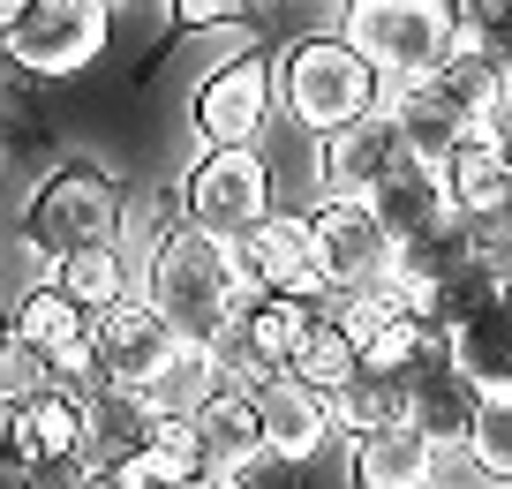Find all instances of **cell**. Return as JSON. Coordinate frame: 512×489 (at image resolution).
<instances>
[{
  "mask_svg": "<svg viewBox=\"0 0 512 489\" xmlns=\"http://www.w3.org/2000/svg\"><path fill=\"white\" fill-rule=\"evenodd\" d=\"M16 339V301H0V347Z\"/></svg>",
  "mask_w": 512,
  "mask_h": 489,
  "instance_id": "obj_32",
  "label": "cell"
},
{
  "mask_svg": "<svg viewBox=\"0 0 512 489\" xmlns=\"http://www.w3.org/2000/svg\"><path fill=\"white\" fill-rule=\"evenodd\" d=\"M0 166H8V143H0Z\"/></svg>",
  "mask_w": 512,
  "mask_h": 489,
  "instance_id": "obj_35",
  "label": "cell"
},
{
  "mask_svg": "<svg viewBox=\"0 0 512 489\" xmlns=\"http://www.w3.org/2000/svg\"><path fill=\"white\" fill-rule=\"evenodd\" d=\"M437 91H445L475 128H505V113H512V76L490 61V53H452V61L437 68Z\"/></svg>",
  "mask_w": 512,
  "mask_h": 489,
  "instance_id": "obj_23",
  "label": "cell"
},
{
  "mask_svg": "<svg viewBox=\"0 0 512 489\" xmlns=\"http://www.w3.org/2000/svg\"><path fill=\"white\" fill-rule=\"evenodd\" d=\"M189 414H196V429H204V444H211V467H241V474L272 467V437H264L256 392H241V384H211Z\"/></svg>",
  "mask_w": 512,
  "mask_h": 489,
  "instance_id": "obj_17",
  "label": "cell"
},
{
  "mask_svg": "<svg viewBox=\"0 0 512 489\" xmlns=\"http://www.w3.org/2000/svg\"><path fill=\"white\" fill-rule=\"evenodd\" d=\"M83 332H91V309H83V301L68 294L61 279H38L31 294H16V339H31V347L61 354L68 339H83Z\"/></svg>",
  "mask_w": 512,
  "mask_h": 489,
  "instance_id": "obj_25",
  "label": "cell"
},
{
  "mask_svg": "<svg viewBox=\"0 0 512 489\" xmlns=\"http://www.w3.org/2000/svg\"><path fill=\"white\" fill-rule=\"evenodd\" d=\"M452 204L460 219H490V211H512V136L505 128H467V143L445 166Z\"/></svg>",
  "mask_w": 512,
  "mask_h": 489,
  "instance_id": "obj_18",
  "label": "cell"
},
{
  "mask_svg": "<svg viewBox=\"0 0 512 489\" xmlns=\"http://www.w3.org/2000/svg\"><path fill=\"white\" fill-rule=\"evenodd\" d=\"M8 16H16V0H0V38H8Z\"/></svg>",
  "mask_w": 512,
  "mask_h": 489,
  "instance_id": "obj_33",
  "label": "cell"
},
{
  "mask_svg": "<svg viewBox=\"0 0 512 489\" xmlns=\"http://www.w3.org/2000/svg\"><path fill=\"white\" fill-rule=\"evenodd\" d=\"M91 332H98V362H106V377L128 384V392H151V399H159V384L174 377V362L189 354V347H181V332L144 301V286H136L121 309L91 316Z\"/></svg>",
  "mask_w": 512,
  "mask_h": 489,
  "instance_id": "obj_10",
  "label": "cell"
},
{
  "mask_svg": "<svg viewBox=\"0 0 512 489\" xmlns=\"http://www.w3.org/2000/svg\"><path fill=\"white\" fill-rule=\"evenodd\" d=\"M475 414H482V392L460 377V362H445V369H430V377L415 384V422L430 429L437 444H445L452 459L467 452V429H475Z\"/></svg>",
  "mask_w": 512,
  "mask_h": 489,
  "instance_id": "obj_22",
  "label": "cell"
},
{
  "mask_svg": "<svg viewBox=\"0 0 512 489\" xmlns=\"http://www.w3.org/2000/svg\"><path fill=\"white\" fill-rule=\"evenodd\" d=\"M339 31L384 68V83L437 76L452 61V0H339Z\"/></svg>",
  "mask_w": 512,
  "mask_h": 489,
  "instance_id": "obj_5",
  "label": "cell"
},
{
  "mask_svg": "<svg viewBox=\"0 0 512 489\" xmlns=\"http://www.w3.org/2000/svg\"><path fill=\"white\" fill-rule=\"evenodd\" d=\"M309 234H317V271L339 294H369L400 271V234L384 226L369 196H317L309 204Z\"/></svg>",
  "mask_w": 512,
  "mask_h": 489,
  "instance_id": "obj_8",
  "label": "cell"
},
{
  "mask_svg": "<svg viewBox=\"0 0 512 489\" xmlns=\"http://www.w3.org/2000/svg\"><path fill=\"white\" fill-rule=\"evenodd\" d=\"M53 354L46 347H31V339H8L0 347V407H23V399H38V392H53Z\"/></svg>",
  "mask_w": 512,
  "mask_h": 489,
  "instance_id": "obj_29",
  "label": "cell"
},
{
  "mask_svg": "<svg viewBox=\"0 0 512 489\" xmlns=\"http://www.w3.org/2000/svg\"><path fill=\"white\" fill-rule=\"evenodd\" d=\"M113 16H121L113 0H16V16H8L16 76L68 83L83 68H98L113 46Z\"/></svg>",
  "mask_w": 512,
  "mask_h": 489,
  "instance_id": "obj_4",
  "label": "cell"
},
{
  "mask_svg": "<svg viewBox=\"0 0 512 489\" xmlns=\"http://www.w3.org/2000/svg\"><path fill=\"white\" fill-rule=\"evenodd\" d=\"M181 489H256L241 467H211V474H196V482H181Z\"/></svg>",
  "mask_w": 512,
  "mask_h": 489,
  "instance_id": "obj_31",
  "label": "cell"
},
{
  "mask_svg": "<svg viewBox=\"0 0 512 489\" xmlns=\"http://www.w3.org/2000/svg\"><path fill=\"white\" fill-rule=\"evenodd\" d=\"M309 143H317V189L324 196H369L384 181V166L407 158L392 106L362 113V121H347V128H324V136H309Z\"/></svg>",
  "mask_w": 512,
  "mask_h": 489,
  "instance_id": "obj_12",
  "label": "cell"
},
{
  "mask_svg": "<svg viewBox=\"0 0 512 489\" xmlns=\"http://www.w3.org/2000/svg\"><path fill=\"white\" fill-rule=\"evenodd\" d=\"M83 444H91V407H83V392H68V384H53V392L23 399L16 407V452L31 459H83Z\"/></svg>",
  "mask_w": 512,
  "mask_h": 489,
  "instance_id": "obj_19",
  "label": "cell"
},
{
  "mask_svg": "<svg viewBox=\"0 0 512 489\" xmlns=\"http://www.w3.org/2000/svg\"><path fill=\"white\" fill-rule=\"evenodd\" d=\"M272 106H279V61L234 53V61H219L189 91V128L204 151H234V143H264Z\"/></svg>",
  "mask_w": 512,
  "mask_h": 489,
  "instance_id": "obj_9",
  "label": "cell"
},
{
  "mask_svg": "<svg viewBox=\"0 0 512 489\" xmlns=\"http://www.w3.org/2000/svg\"><path fill=\"white\" fill-rule=\"evenodd\" d=\"M452 362H460V377L475 384L482 399L512 392V301L505 294H497L482 316L452 324Z\"/></svg>",
  "mask_w": 512,
  "mask_h": 489,
  "instance_id": "obj_21",
  "label": "cell"
},
{
  "mask_svg": "<svg viewBox=\"0 0 512 489\" xmlns=\"http://www.w3.org/2000/svg\"><path fill=\"white\" fill-rule=\"evenodd\" d=\"M121 219H128L121 181H113L106 166H91V158H61L31 189V204H23V241H31V256L61 264V256H76V249L121 241Z\"/></svg>",
  "mask_w": 512,
  "mask_h": 489,
  "instance_id": "obj_3",
  "label": "cell"
},
{
  "mask_svg": "<svg viewBox=\"0 0 512 489\" xmlns=\"http://www.w3.org/2000/svg\"><path fill=\"white\" fill-rule=\"evenodd\" d=\"M113 8H128V0H113Z\"/></svg>",
  "mask_w": 512,
  "mask_h": 489,
  "instance_id": "obj_36",
  "label": "cell"
},
{
  "mask_svg": "<svg viewBox=\"0 0 512 489\" xmlns=\"http://www.w3.org/2000/svg\"><path fill=\"white\" fill-rule=\"evenodd\" d=\"M460 459L475 474H490V482H512V392L482 399V414H475V429H467V452Z\"/></svg>",
  "mask_w": 512,
  "mask_h": 489,
  "instance_id": "obj_28",
  "label": "cell"
},
{
  "mask_svg": "<svg viewBox=\"0 0 512 489\" xmlns=\"http://www.w3.org/2000/svg\"><path fill=\"white\" fill-rule=\"evenodd\" d=\"M369 204L384 211V226H392L400 241L437 234V226H460V204H452L445 166H422V158H392V166H384V181L369 189Z\"/></svg>",
  "mask_w": 512,
  "mask_h": 489,
  "instance_id": "obj_15",
  "label": "cell"
},
{
  "mask_svg": "<svg viewBox=\"0 0 512 489\" xmlns=\"http://www.w3.org/2000/svg\"><path fill=\"white\" fill-rule=\"evenodd\" d=\"M249 294L256 286H249V271H241L234 241L204 234V226H189V219L159 226V241H151V256H144V301L181 332V347L211 354Z\"/></svg>",
  "mask_w": 512,
  "mask_h": 489,
  "instance_id": "obj_1",
  "label": "cell"
},
{
  "mask_svg": "<svg viewBox=\"0 0 512 489\" xmlns=\"http://www.w3.org/2000/svg\"><path fill=\"white\" fill-rule=\"evenodd\" d=\"M272 166L256 143H234V151H196V166L181 174V219L204 226L219 241H241L272 219Z\"/></svg>",
  "mask_w": 512,
  "mask_h": 489,
  "instance_id": "obj_6",
  "label": "cell"
},
{
  "mask_svg": "<svg viewBox=\"0 0 512 489\" xmlns=\"http://www.w3.org/2000/svg\"><path fill=\"white\" fill-rule=\"evenodd\" d=\"M53 279L68 286V294L83 301V309L91 316H106V309H121L128 294H136V264H128V249L121 241H106V249H76V256H61V264H53Z\"/></svg>",
  "mask_w": 512,
  "mask_h": 489,
  "instance_id": "obj_24",
  "label": "cell"
},
{
  "mask_svg": "<svg viewBox=\"0 0 512 489\" xmlns=\"http://www.w3.org/2000/svg\"><path fill=\"white\" fill-rule=\"evenodd\" d=\"M407 414H415V392H407L400 377H369V369L332 399V429H339L347 444L369 437V429H384V422H407Z\"/></svg>",
  "mask_w": 512,
  "mask_h": 489,
  "instance_id": "obj_26",
  "label": "cell"
},
{
  "mask_svg": "<svg viewBox=\"0 0 512 489\" xmlns=\"http://www.w3.org/2000/svg\"><path fill=\"white\" fill-rule=\"evenodd\" d=\"M294 377L317 384L324 399H339L354 377H362V347H354L339 324H324V316H317V332H309V339H302V354H294Z\"/></svg>",
  "mask_w": 512,
  "mask_h": 489,
  "instance_id": "obj_27",
  "label": "cell"
},
{
  "mask_svg": "<svg viewBox=\"0 0 512 489\" xmlns=\"http://www.w3.org/2000/svg\"><path fill=\"white\" fill-rule=\"evenodd\" d=\"M249 0H166V23L174 31H219V23H241Z\"/></svg>",
  "mask_w": 512,
  "mask_h": 489,
  "instance_id": "obj_30",
  "label": "cell"
},
{
  "mask_svg": "<svg viewBox=\"0 0 512 489\" xmlns=\"http://www.w3.org/2000/svg\"><path fill=\"white\" fill-rule=\"evenodd\" d=\"M8 68H16V53H8V38H0V76H8Z\"/></svg>",
  "mask_w": 512,
  "mask_h": 489,
  "instance_id": "obj_34",
  "label": "cell"
},
{
  "mask_svg": "<svg viewBox=\"0 0 512 489\" xmlns=\"http://www.w3.org/2000/svg\"><path fill=\"white\" fill-rule=\"evenodd\" d=\"M384 91H392L384 68L369 61L347 31H309V38H294V46L279 53V113H287L294 128H309V136L377 113Z\"/></svg>",
  "mask_w": 512,
  "mask_h": 489,
  "instance_id": "obj_2",
  "label": "cell"
},
{
  "mask_svg": "<svg viewBox=\"0 0 512 489\" xmlns=\"http://www.w3.org/2000/svg\"><path fill=\"white\" fill-rule=\"evenodd\" d=\"M83 407H91V444H83L91 467H113V459L144 452V444L159 437V414H166L151 392H128V384H106V392H91Z\"/></svg>",
  "mask_w": 512,
  "mask_h": 489,
  "instance_id": "obj_20",
  "label": "cell"
},
{
  "mask_svg": "<svg viewBox=\"0 0 512 489\" xmlns=\"http://www.w3.org/2000/svg\"><path fill=\"white\" fill-rule=\"evenodd\" d=\"M256 414H264V437H272V459H294V467H317L324 444L339 437L332 429V399L317 384H302L294 369L256 384Z\"/></svg>",
  "mask_w": 512,
  "mask_h": 489,
  "instance_id": "obj_14",
  "label": "cell"
},
{
  "mask_svg": "<svg viewBox=\"0 0 512 489\" xmlns=\"http://www.w3.org/2000/svg\"><path fill=\"white\" fill-rule=\"evenodd\" d=\"M309 332H317V301H309V294H264V286H256V294L241 301V316L226 324V339L211 347V362H219V384H241V392H256L264 377L294 369V354H302Z\"/></svg>",
  "mask_w": 512,
  "mask_h": 489,
  "instance_id": "obj_7",
  "label": "cell"
},
{
  "mask_svg": "<svg viewBox=\"0 0 512 489\" xmlns=\"http://www.w3.org/2000/svg\"><path fill=\"white\" fill-rule=\"evenodd\" d=\"M249 286L264 294H324V271H317V234H309V211H272L256 234L234 241Z\"/></svg>",
  "mask_w": 512,
  "mask_h": 489,
  "instance_id": "obj_13",
  "label": "cell"
},
{
  "mask_svg": "<svg viewBox=\"0 0 512 489\" xmlns=\"http://www.w3.org/2000/svg\"><path fill=\"white\" fill-rule=\"evenodd\" d=\"M384 106H392V121H400V151L422 158V166H452V151H460L467 128H475L445 91H437V76L392 83V91H384Z\"/></svg>",
  "mask_w": 512,
  "mask_h": 489,
  "instance_id": "obj_16",
  "label": "cell"
},
{
  "mask_svg": "<svg viewBox=\"0 0 512 489\" xmlns=\"http://www.w3.org/2000/svg\"><path fill=\"white\" fill-rule=\"evenodd\" d=\"M445 444L407 414V422H384L369 437L347 444V482L354 489H437L445 482Z\"/></svg>",
  "mask_w": 512,
  "mask_h": 489,
  "instance_id": "obj_11",
  "label": "cell"
}]
</instances>
